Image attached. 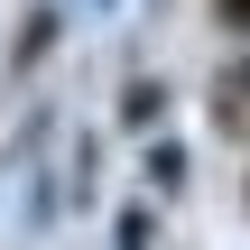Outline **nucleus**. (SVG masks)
Returning <instances> with one entry per match:
<instances>
[{"label": "nucleus", "instance_id": "obj_1", "mask_svg": "<svg viewBox=\"0 0 250 250\" xmlns=\"http://www.w3.org/2000/svg\"><path fill=\"white\" fill-rule=\"evenodd\" d=\"M213 28H232V37H250V0H213Z\"/></svg>", "mask_w": 250, "mask_h": 250}]
</instances>
